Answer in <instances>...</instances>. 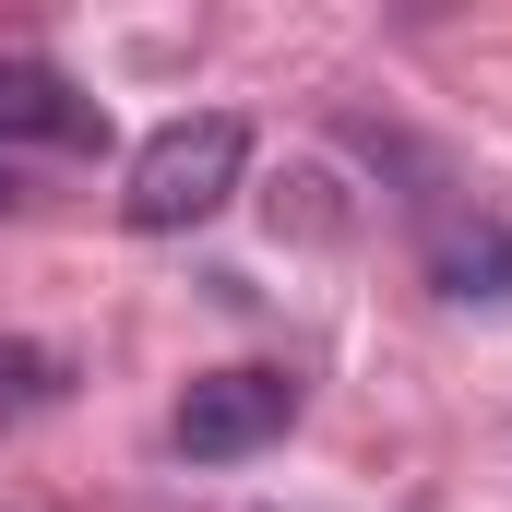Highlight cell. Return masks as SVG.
Masks as SVG:
<instances>
[{"label": "cell", "mask_w": 512, "mask_h": 512, "mask_svg": "<svg viewBox=\"0 0 512 512\" xmlns=\"http://www.w3.org/2000/svg\"><path fill=\"white\" fill-rule=\"evenodd\" d=\"M239 179H251V120L203 108V120H167L155 143H143V155H131L120 215L143 227V239H179V227L227 215V203H239Z\"/></svg>", "instance_id": "cell-1"}, {"label": "cell", "mask_w": 512, "mask_h": 512, "mask_svg": "<svg viewBox=\"0 0 512 512\" xmlns=\"http://www.w3.org/2000/svg\"><path fill=\"white\" fill-rule=\"evenodd\" d=\"M286 429H298V382L286 370H203L179 393V417H167V441L191 465H239L262 441H286Z\"/></svg>", "instance_id": "cell-2"}, {"label": "cell", "mask_w": 512, "mask_h": 512, "mask_svg": "<svg viewBox=\"0 0 512 512\" xmlns=\"http://www.w3.org/2000/svg\"><path fill=\"white\" fill-rule=\"evenodd\" d=\"M96 96L48 60H0V143H96Z\"/></svg>", "instance_id": "cell-3"}, {"label": "cell", "mask_w": 512, "mask_h": 512, "mask_svg": "<svg viewBox=\"0 0 512 512\" xmlns=\"http://www.w3.org/2000/svg\"><path fill=\"white\" fill-rule=\"evenodd\" d=\"M429 286L453 310H512V227H453L429 251Z\"/></svg>", "instance_id": "cell-4"}, {"label": "cell", "mask_w": 512, "mask_h": 512, "mask_svg": "<svg viewBox=\"0 0 512 512\" xmlns=\"http://www.w3.org/2000/svg\"><path fill=\"white\" fill-rule=\"evenodd\" d=\"M48 393H60V358H48V346H0V429L36 417Z\"/></svg>", "instance_id": "cell-5"}]
</instances>
